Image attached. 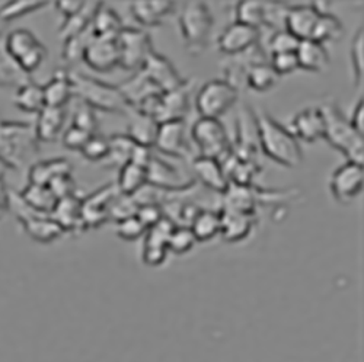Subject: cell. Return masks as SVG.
Returning a JSON list of instances; mask_svg holds the SVG:
<instances>
[{"mask_svg":"<svg viewBox=\"0 0 364 362\" xmlns=\"http://www.w3.org/2000/svg\"><path fill=\"white\" fill-rule=\"evenodd\" d=\"M257 128V138L267 158L286 168H296L303 162V152L299 140L272 118L267 111H252Z\"/></svg>","mask_w":364,"mask_h":362,"instance_id":"obj_1","label":"cell"},{"mask_svg":"<svg viewBox=\"0 0 364 362\" xmlns=\"http://www.w3.org/2000/svg\"><path fill=\"white\" fill-rule=\"evenodd\" d=\"M323 116V137L333 148L341 152L348 162L363 165L364 141L351 127L340 106L333 101H326L319 106Z\"/></svg>","mask_w":364,"mask_h":362,"instance_id":"obj_2","label":"cell"},{"mask_svg":"<svg viewBox=\"0 0 364 362\" xmlns=\"http://www.w3.org/2000/svg\"><path fill=\"white\" fill-rule=\"evenodd\" d=\"M69 76L75 87V97H79V101L95 111L127 114L133 108L119 87L82 73H69Z\"/></svg>","mask_w":364,"mask_h":362,"instance_id":"obj_3","label":"cell"},{"mask_svg":"<svg viewBox=\"0 0 364 362\" xmlns=\"http://www.w3.org/2000/svg\"><path fill=\"white\" fill-rule=\"evenodd\" d=\"M213 25V15L205 4L198 2V0L186 4L179 15V28L187 51L191 55H198L207 48Z\"/></svg>","mask_w":364,"mask_h":362,"instance_id":"obj_4","label":"cell"},{"mask_svg":"<svg viewBox=\"0 0 364 362\" xmlns=\"http://www.w3.org/2000/svg\"><path fill=\"white\" fill-rule=\"evenodd\" d=\"M191 140L203 158L222 162L232 153L230 138L220 119L200 116L193 124Z\"/></svg>","mask_w":364,"mask_h":362,"instance_id":"obj_5","label":"cell"},{"mask_svg":"<svg viewBox=\"0 0 364 362\" xmlns=\"http://www.w3.org/2000/svg\"><path fill=\"white\" fill-rule=\"evenodd\" d=\"M239 90L223 79L207 82L197 94L196 108L201 118L220 119L237 101Z\"/></svg>","mask_w":364,"mask_h":362,"instance_id":"obj_6","label":"cell"},{"mask_svg":"<svg viewBox=\"0 0 364 362\" xmlns=\"http://www.w3.org/2000/svg\"><path fill=\"white\" fill-rule=\"evenodd\" d=\"M9 209L14 211L25 233L38 243H51L65 234L62 227L51 219V216L40 214L28 208L18 194L9 195Z\"/></svg>","mask_w":364,"mask_h":362,"instance_id":"obj_7","label":"cell"},{"mask_svg":"<svg viewBox=\"0 0 364 362\" xmlns=\"http://www.w3.org/2000/svg\"><path fill=\"white\" fill-rule=\"evenodd\" d=\"M36 140V134L26 124H0V155L11 165L22 166L33 156Z\"/></svg>","mask_w":364,"mask_h":362,"instance_id":"obj_8","label":"cell"},{"mask_svg":"<svg viewBox=\"0 0 364 362\" xmlns=\"http://www.w3.org/2000/svg\"><path fill=\"white\" fill-rule=\"evenodd\" d=\"M155 147L171 158L194 160V147L187 137L186 119L166 121L159 124Z\"/></svg>","mask_w":364,"mask_h":362,"instance_id":"obj_9","label":"cell"},{"mask_svg":"<svg viewBox=\"0 0 364 362\" xmlns=\"http://www.w3.org/2000/svg\"><path fill=\"white\" fill-rule=\"evenodd\" d=\"M329 187L337 202L343 205L351 204L363 192V187H364L363 165L347 160L337 170H333Z\"/></svg>","mask_w":364,"mask_h":362,"instance_id":"obj_10","label":"cell"},{"mask_svg":"<svg viewBox=\"0 0 364 362\" xmlns=\"http://www.w3.org/2000/svg\"><path fill=\"white\" fill-rule=\"evenodd\" d=\"M119 48V66L126 70L140 69L151 48L150 37L140 29L126 28L117 37Z\"/></svg>","mask_w":364,"mask_h":362,"instance_id":"obj_11","label":"cell"},{"mask_svg":"<svg viewBox=\"0 0 364 362\" xmlns=\"http://www.w3.org/2000/svg\"><path fill=\"white\" fill-rule=\"evenodd\" d=\"M140 72L154 83L162 94L179 87L186 82V79H182L179 76V73L176 72V69L169 60L165 55L159 54L154 47L147 53L140 67Z\"/></svg>","mask_w":364,"mask_h":362,"instance_id":"obj_12","label":"cell"},{"mask_svg":"<svg viewBox=\"0 0 364 362\" xmlns=\"http://www.w3.org/2000/svg\"><path fill=\"white\" fill-rule=\"evenodd\" d=\"M83 62L95 72L108 73L119 66V48L117 37H90L83 57Z\"/></svg>","mask_w":364,"mask_h":362,"instance_id":"obj_13","label":"cell"},{"mask_svg":"<svg viewBox=\"0 0 364 362\" xmlns=\"http://www.w3.org/2000/svg\"><path fill=\"white\" fill-rule=\"evenodd\" d=\"M118 194L117 185L108 184L80 201V217L85 230L98 229L109 220V205Z\"/></svg>","mask_w":364,"mask_h":362,"instance_id":"obj_14","label":"cell"},{"mask_svg":"<svg viewBox=\"0 0 364 362\" xmlns=\"http://www.w3.org/2000/svg\"><path fill=\"white\" fill-rule=\"evenodd\" d=\"M261 40V29L233 22L229 25L223 34L219 37V50L230 57H236L245 54L251 48L259 44Z\"/></svg>","mask_w":364,"mask_h":362,"instance_id":"obj_15","label":"cell"},{"mask_svg":"<svg viewBox=\"0 0 364 362\" xmlns=\"http://www.w3.org/2000/svg\"><path fill=\"white\" fill-rule=\"evenodd\" d=\"M146 175L149 185L164 191H179L194 184V180H187L179 169L155 156H151L146 166Z\"/></svg>","mask_w":364,"mask_h":362,"instance_id":"obj_16","label":"cell"},{"mask_svg":"<svg viewBox=\"0 0 364 362\" xmlns=\"http://www.w3.org/2000/svg\"><path fill=\"white\" fill-rule=\"evenodd\" d=\"M191 89H193V82L186 80L184 84H181L179 87L161 95L159 109L156 114V121L159 124L166 123V121L186 118L191 106L190 104Z\"/></svg>","mask_w":364,"mask_h":362,"instance_id":"obj_17","label":"cell"},{"mask_svg":"<svg viewBox=\"0 0 364 362\" xmlns=\"http://www.w3.org/2000/svg\"><path fill=\"white\" fill-rule=\"evenodd\" d=\"M290 133L301 141L315 143L323 137V116L319 106H309L297 112L291 121Z\"/></svg>","mask_w":364,"mask_h":362,"instance_id":"obj_18","label":"cell"},{"mask_svg":"<svg viewBox=\"0 0 364 362\" xmlns=\"http://www.w3.org/2000/svg\"><path fill=\"white\" fill-rule=\"evenodd\" d=\"M321 12L312 5L290 6L286 18V31H289L299 41L311 40L315 23Z\"/></svg>","mask_w":364,"mask_h":362,"instance_id":"obj_19","label":"cell"},{"mask_svg":"<svg viewBox=\"0 0 364 362\" xmlns=\"http://www.w3.org/2000/svg\"><path fill=\"white\" fill-rule=\"evenodd\" d=\"M220 234L228 243H237V241L245 240L251 231L254 230L255 217L236 213L230 209H220Z\"/></svg>","mask_w":364,"mask_h":362,"instance_id":"obj_20","label":"cell"},{"mask_svg":"<svg viewBox=\"0 0 364 362\" xmlns=\"http://www.w3.org/2000/svg\"><path fill=\"white\" fill-rule=\"evenodd\" d=\"M193 168L197 179L204 187L219 194L226 192L229 187V179L219 160L198 156V158H194Z\"/></svg>","mask_w":364,"mask_h":362,"instance_id":"obj_21","label":"cell"},{"mask_svg":"<svg viewBox=\"0 0 364 362\" xmlns=\"http://www.w3.org/2000/svg\"><path fill=\"white\" fill-rule=\"evenodd\" d=\"M127 114L130 115V121L126 136L137 146H143L147 148L155 147L159 128L158 121L146 114H141L136 108H132Z\"/></svg>","mask_w":364,"mask_h":362,"instance_id":"obj_22","label":"cell"},{"mask_svg":"<svg viewBox=\"0 0 364 362\" xmlns=\"http://www.w3.org/2000/svg\"><path fill=\"white\" fill-rule=\"evenodd\" d=\"M130 11L134 19L149 28L162 25V19L175 11V4L168 0H136L132 2Z\"/></svg>","mask_w":364,"mask_h":362,"instance_id":"obj_23","label":"cell"},{"mask_svg":"<svg viewBox=\"0 0 364 362\" xmlns=\"http://www.w3.org/2000/svg\"><path fill=\"white\" fill-rule=\"evenodd\" d=\"M294 53L297 57L299 69L312 73H323L329 69V54L325 45L319 43L311 40L300 41Z\"/></svg>","mask_w":364,"mask_h":362,"instance_id":"obj_24","label":"cell"},{"mask_svg":"<svg viewBox=\"0 0 364 362\" xmlns=\"http://www.w3.org/2000/svg\"><path fill=\"white\" fill-rule=\"evenodd\" d=\"M68 119L66 108H50L44 106L38 112L36 126V138L40 141H53L63 131Z\"/></svg>","mask_w":364,"mask_h":362,"instance_id":"obj_25","label":"cell"},{"mask_svg":"<svg viewBox=\"0 0 364 362\" xmlns=\"http://www.w3.org/2000/svg\"><path fill=\"white\" fill-rule=\"evenodd\" d=\"M44 105L50 108H65L75 97V87L69 73L57 72L54 77L43 86Z\"/></svg>","mask_w":364,"mask_h":362,"instance_id":"obj_26","label":"cell"},{"mask_svg":"<svg viewBox=\"0 0 364 362\" xmlns=\"http://www.w3.org/2000/svg\"><path fill=\"white\" fill-rule=\"evenodd\" d=\"M72 172V165L65 158L47 159L36 162L28 172L29 184L48 187L53 180L62 175H68Z\"/></svg>","mask_w":364,"mask_h":362,"instance_id":"obj_27","label":"cell"},{"mask_svg":"<svg viewBox=\"0 0 364 362\" xmlns=\"http://www.w3.org/2000/svg\"><path fill=\"white\" fill-rule=\"evenodd\" d=\"M223 195V209L236 211V213L255 216V205L258 195L251 185H236L229 182Z\"/></svg>","mask_w":364,"mask_h":362,"instance_id":"obj_28","label":"cell"},{"mask_svg":"<svg viewBox=\"0 0 364 362\" xmlns=\"http://www.w3.org/2000/svg\"><path fill=\"white\" fill-rule=\"evenodd\" d=\"M80 201L76 195L58 199L54 209L51 211V219L66 231L85 230L80 217Z\"/></svg>","mask_w":364,"mask_h":362,"instance_id":"obj_29","label":"cell"},{"mask_svg":"<svg viewBox=\"0 0 364 362\" xmlns=\"http://www.w3.org/2000/svg\"><path fill=\"white\" fill-rule=\"evenodd\" d=\"M190 230L198 243L213 240L220 234V214L215 209H200L190 223Z\"/></svg>","mask_w":364,"mask_h":362,"instance_id":"obj_30","label":"cell"},{"mask_svg":"<svg viewBox=\"0 0 364 362\" xmlns=\"http://www.w3.org/2000/svg\"><path fill=\"white\" fill-rule=\"evenodd\" d=\"M18 197L28 208H31L33 211H36V213L47 214V216L51 214V211L54 209L58 201L48 187H41L34 184H28L18 194Z\"/></svg>","mask_w":364,"mask_h":362,"instance_id":"obj_31","label":"cell"},{"mask_svg":"<svg viewBox=\"0 0 364 362\" xmlns=\"http://www.w3.org/2000/svg\"><path fill=\"white\" fill-rule=\"evenodd\" d=\"M41 43L29 29L18 28L5 37L4 50L6 55H9V58L16 65L22 57H25L29 51H33Z\"/></svg>","mask_w":364,"mask_h":362,"instance_id":"obj_32","label":"cell"},{"mask_svg":"<svg viewBox=\"0 0 364 362\" xmlns=\"http://www.w3.org/2000/svg\"><path fill=\"white\" fill-rule=\"evenodd\" d=\"M146 184H147L146 168L139 166L133 162H129L124 166L119 168L118 180H117V188L119 194L134 197Z\"/></svg>","mask_w":364,"mask_h":362,"instance_id":"obj_33","label":"cell"},{"mask_svg":"<svg viewBox=\"0 0 364 362\" xmlns=\"http://www.w3.org/2000/svg\"><path fill=\"white\" fill-rule=\"evenodd\" d=\"M90 29H92V34L97 35V37H112V38H115L124 29V23L114 9L107 8L102 4L101 8L98 9V12L94 16Z\"/></svg>","mask_w":364,"mask_h":362,"instance_id":"obj_34","label":"cell"},{"mask_svg":"<svg viewBox=\"0 0 364 362\" xmlns=\"http://www.w3.org/2000/svg\"><path fill=\"white\" fill-rule=\"evenodd\" d=\"M109 152L102 162L107 168H121L132 160V155L136 143H133L126 134H115L108 138Z\"/></svg>","mask_w":364,"mask_h":362,"instance_id":"obj_35","label":"cell"},{"mask_svg":"<svg viewBox=\"0 0 364 362\" xmlns=\"http://www.w3.org/2000/svg\"><path fill=\"white\" fill-rule=\"evenodd\" d=\"M344 35V28L341 21L332 13H321L315 28L314 33L311 35V41L319 43V44H325L328 41H338L341 40Z\"/></svg>","mask_w":364,"mask_h":362,"instance_id":"obj_36","label":"cell"},{"mask_svg":"<svg viewBox=\"0 0 364 362\" xmlns=\"http://www.w3.org/2000/svg\"><path fill=\"white\" fill-rule=\"evenodd\" d=\"M279 79L280 77L277 76V73L272 70V67L268 63H255L250 66L245 83L252 90H255V92L264 94L269 92V90L279 83Z\"/></svg>","mask_w":364,"mask_h":362,"instance_id":"obj_37","label":"cell"},{"mask_svg":"<svg viewBox=\"0 0 364 362\" xmlns=\"http://www.w3.org/2000/svg\"><path fill=\"white\" fill-rule=\"evenodd\" d=\"M15 105L26 114H38L46 106L43 86L36 83H25L19 86L15 95Z\"/></svg>","mask_w":364,"mask_h":362,"instance_id":"obj_38","label":"cell"},{"mask_svg":"<svg viewBox=\"0 0 364 362\" xmlns=\"http://www.w3.org/2000/svg\"><path fill=\"white\" fill-rule=\"evenodd\" d=\"M236 22L257 29L264 26V2L259 0H244L236 5Z\"/></svg>","mask_w":364,"mask_h":362,"instance_id":"obj_39","label":"cell"},{"mask_svg":"<svg viewBox=\"0 0 364 362\" xmlns=\"http://www.w3.org/2000/svg\"><path fill=\"white\" fill-rule=\"evenodd\" d=\"M44 6H47V2H38V0H15V2H6L0 8V19L8 23L28 13L40 11Z\"/></svg>","mask_w":364,"mask_h":362,"instance_id":"obj_40","label":"cell"},{"mask_svg":"<svg viewBox=\"0 0 364 362\" xmlns=\"http://www.w3.org/2000/svg\"><path fill=\"white\" fill-rule=\"evenodd\" d=\"M197 243L190 227L187 226H175L168 237L166 249L173 255H186L193 251Z\"/></svg>","mask_w":364,"mask_h":362,"instance_id":"obj_41","label":"cell"},{"mask_svg":"<svg viewBox=\"0 0 364 362\" xmlns=\"http://www.w3.org/2000/svg\"><path fill=\"white\" fill-rule=\"evenodd\" d=\"M75 127L89 133V134H98V115L95 114V109L90 108L87 104L79 101L73 111V124Z\"/></svg>","mask_w":364,"mask_h":362,"instance_id":"obj_42","label":"cell"},{"mask_svg":"<svg viewBox=\"0 0 364 362\" xmlns=\"http://www.w3.org/2000/svg\"><path fill=\"white\" fill-rule=\"evenodd\" d=\"M290 6L282 2H264V26L272 31L286 29V18Z\"/></svg>","mask_w":364,"mask_h":362,"instance_id":"obj_43","label":"cell"},{"mask_svg":"<svg viewBox=\"0 0 364 362\" xmlns=\"http://www.w3.org/2000/svg\"><path fill=\"white\" fill-rule=\"evenodd\" d=\"M109 152L108 138L100 134L90 136L85 147L82 148V156L90 162H104Z\"/></svg>","mask_w":364,"mask_h":362,"instance_id":"obj_44","label":"cell"},{"mask_svg":"<svg viewBox=\"0 0 364 362\" xmlns=\"http://www.w3.org/2000/svg\"><path fill=\"white\" fill-rule=\"evenodd\" d=\"M351 65L355 84H361L364 79V33L363 26L358 29L351 44Z\"/></svg>","mask_w":364,"mask_h":362,"instance_id":"obj_45","label":"cell"},{"mask_svg":"<svg viewBox=\"0 0 364 362\" xmlns=\"http://www.w3.org/2000/svg\"><path fill=\"white\" fill-rule=\"evenodd\" d=\"M137 208H139V204L133 197L118 194L109 205V219H115L117 221H119L123 219L136 216Z\"/></svg>","mask_w":364,"mask_h":362,"instance_id":"obj_46","label":"cell"},{"mask_svg":"<svg viewBox=\"0 0 364 362\" xmlns=\"http://www.w3.org/2000/svg\"><path fill=\"white\" fill-rule=\"evenodd\" d=\"M299 40L293 37L286 29H282V31L272 33L269 41H268V51L269 54H279V53H294Z\"/></svg>","mask_w":364,"mask_h":362,"instance_id":"obj_47","label":"cell"},{"mask_svg":"<svg viewBox=\"0 0 364 362\" xmlns=\"http://www.w3.org/2000/svg\"><path fill=\"white\" fill-rule=\"evenodd\" d=\"M117 234L126 241H133L146 234V227L141 224L137 216H132L117 221Z\"/></svg>","mask_w":364,"mask_h":362,"instance_id":"obj_48","label":"cell"},{"mask_svg":"<svg viewBox=\"0 0 364 362\" xmlns=\"http://www.w3.org/2000/svg\"><path fill=\"white\" fill-rule=\"evenodd\" d=\"M269 66L277 73V76H286L291 75L293 72L299 70V63L296 53H279V54H271V62Z\"/></svg>","mask_w":364,"mask_h":362,"instance_id":"obj_49","label":"cell"},{"mask_svg":"<svg viewBox=\"0 0 364 362\" xmlns=\"http://www.w3.org/2000/svg\"><path fill=\"white\" fill-rule=\"evenodd\" d=\"M46 57H47V50L43 44H40L33 51H29L25 57H22L16 63V67L26 75L34 73L36 70H38L41 67Z\"/></svg>","mask_w":364,"mask_h":362,"instance_id":"obj_50","label":"cell"},{"mask_svg":"<svg viewBox=\"0 0 364 362\" xmlns=\"http://www.w3.org/2000/svg\"><path fill=\"white\" fill-rule=\"evenodd\" d=\"M136 216L147 230L156 226L165 217V213L159 204H139Z\"/></svg>","mask_w":364,"mask_h":362,"instance_id":"obj_51","label":"cell"},{"mask_svg":"<svg viewBox=\"0 0 364 362\" xmlns=\"http://www.w3.org/2000/svg\"><path fill=\"white\" fill-rule=\"evenodd\" d=\"M48 188L51 190V192L55 195L57 199H63V198L76 195V184L72 177V173L55 177L48 185Z\"/></svg>","mask_w":364,"mask_h":362,"instance_id":"obj_52","label":"cell"},{"mask_svg":"<svg viewBox=\"0 0 364 362\" xmlns=\"http://www.w3.org/2000/svg\"><path fill=\"white\" fill-rule=\"evenodd\" d=\"M89 134L75 126H70L65 134H63V144L65 147H68L69 150H76V152H82V148L85 147V144L87 143V140L90 138Z\"/></svg>","mask_w":364,"mask_h":362,"instance_id":"obj_53","label":"cell"},{"mask_svg":"<svg viewBox=\"0 0 364 362\" xmlns=\"http://www.w3.org/2000/svg\"><path fill=\"white\" fill-rule=\"evenodd\" d=\"M168 256V249L156 246H143L141 259L147 266H161Z\"/></svg>","mask_w":364,"mask_h":362,"instance_id":"obj_54","label":"cell"},{"mask_svg":"<svg viewBox=\"0 0 364 362\" xmlns=\"http://www.w3.org/2000/svg\"><path fill=\"white\" fill-rule=\"evenodd\" d=\"M86 2H82V0H62V2H57V11L65 16V19L72 18L79 15L83 8H85Z\"/></svg>","mask_w":364,"mask_h":362,"instance_id":"obj_55","label":"cell"},{"mask_svg":"<svg viewBox=\"0 0 364 362\" xmlns=\"http://www.w3.org/2000/svg\"><path fill=\"white\" fill-rule=\"evenodd\" d=\"M350 124L361 137H364V104H363V99H360L357 102L355 109L353 112V118L350 119Z\"/></svg>","mask_w":364,"mask_h":362,"instance_id":"obj_56","label":"cell"},{"mask_svg":"<svg viewBox=\"0 0 364 362\" xmlns=\"http://www.w3.org/2000/svg\"><path fill=\"white\" fill-rule=\"evenodd\" d=\"M9 208V194L5 191V187L0 182V216L5 213V209Z\"/></svg>","mask_w":364,"mask_h":362,"instance_id":"obj_57","label":"cell"},{"mask_svg":"<svg viewBox=\"0 0 364 362\" xmlns=\"http://www.w3.org/2000/svg\"><path fill=\"white\" fill-rule=\"evenodd\" d=\"M4 28H5V22L0 19V40H2V35H4Z\"/></svg>","mask_w":364,"mask_h":362,"instance_id":"obj_58","label":"cell"}]
</instances>
